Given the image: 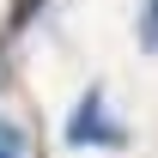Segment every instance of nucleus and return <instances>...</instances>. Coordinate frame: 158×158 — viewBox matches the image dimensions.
<instances>
[{
  "instance_id": "obj_1",
  "label": "nucleus",
  "mask_w": 158,
  "mask_h": 158,
  "mask_svg": "<svg viewBox=\"0 0 158 158\" xmlns=\"http://www.w3.org/2000/svg\"><path fill=\"white\" fill-rule=\"evenodd\" d=\"M67 146H103V152H122L128 146V128L110 116V98H103V85H85L73 103V116H67Z\"/></svg>"
},
{
  "instance_id": "obj_2",
  "label": "nucleus",
  "mask_w": 158,
  "mask_h": 158,
  "mask_svg": "<svg viewBox=\"0 0 158 158\" xmlns=\"http://www.w3.org/2000/svg\"><path fill=\"white\" fill-rule=\"evenodd\" d=\"M37 12H43V0H6V24H0V31L19 43V37H24V24L37 19Z\"/></svg>"
},
{
  "instance_id": "obj_3",
  "label": "nucleus",
  "mask_w": 158,
  "mask_h": 158,
  "mask_svg": "<svg viewBox=\"0 0 158 158\" xmlns=\"http://www.w3.org/2000/svg\"><path fill=\"white\" fill-rule=\"evenodd\" d=\"M140 49H158V0H140Z\"/></svg>"
},
{
  "instance_id": "obj_4",
  "label": "nucleus",
  "mask_w": 158,
  "mask_h": 158,
  "mask_svg": "<svg viewBox=\"0 0 158 158\" xmlns=\"http://www.w3.org/2000/svg\"><path fill=\"white\" fill-rule=\"evenodd\" d=\"M0 158H24V128L0 116Z\"/></svg>"
}]
</instances>
